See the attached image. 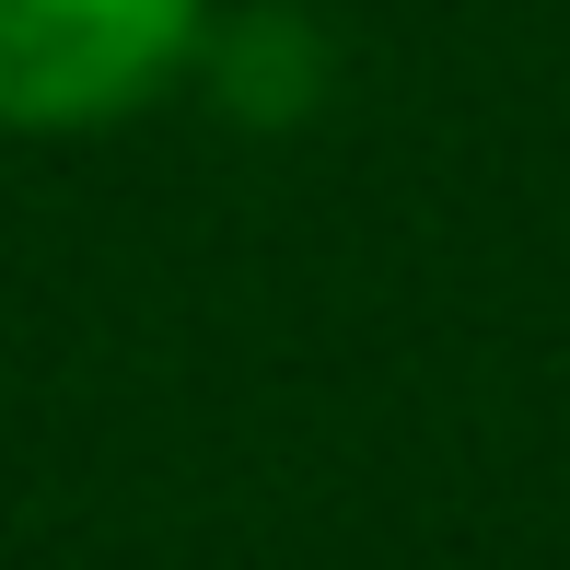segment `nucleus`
I'll return each mask as SVG.
<instances>
[{
  "instance_id": "nucleus-1",
  "label": "nucleus",
  "mask_w": 570,
  "mask_h": 570,
  "mask_svg": "<svg viewBox=\"0 0 570 570\" xmlns=\"http://www.w3.org/2000/svg\"><path fill=\"white\" fill-rule=\"evenodd\" d=\"M210 0H0V128L82 140L175 94L210 47Z\"/></svg>"
}]
</instances>
